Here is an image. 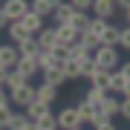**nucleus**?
<instances>
[{"label": "nucleus", "instance_id": "1", "mask_svg": "<svg viewBox=\"0 0 130 130\" xmlns=\"http://www.w3.org/2000/svg\"><path fill=\"white\" fill-rule=\"evenodd\" d=\"M93 58H95V67L104 70V72H116L121 67V55H119L116 46H98L93 52Z\"/></svg>", "mask_w": 130, "mask_h": 130}, {"label": "nucleus", "instance_id": "2", "mask_svg": "<svg viewBox=\"0 0 130 130\" xmlns=\"http://www.w3.org/2000/svg\"><path fill=\"white\" fill-rule=\"evenodd\" d=\"M9 101L14 107H20V110H26V107L35 101V87L32 84H23V87H18V90H9Z\"/></svg>", "mask_w": 130, "mask_h": 130}, {"label": "nucleus", "instance_id": "3", "mask_svg": "<svg viewBox=\"0 0 130 130\" xmlns=\"http://www.w3.org/2000/svg\"><path fill=\"white\" fill-rule=\"evenodd\" d=\"M35 41H38V49L41 52H55L61 43H58V35H55V26H43L41 32L35 35Z\"/></svg>", "mask_w": 130, "mask_h": 130}, {"label": "nucleus", "instance_id": "4", "mask_svg": "<svg viewBox=\"0 0 130 130\" xmlns=\"http://www.w3.org/2000/svg\"><path fill=\"white\" fill-rule=\"evenodd\" d=\"M26 12H29V3H26V0H6V3H3V14H6L9 23H18Z\"/></svg>", "mask_w": 130, "mask_h": 130}, {"label": "nucleus", "instance_id": "5", "mask_svg": "<svg viewBox=\"0 0 130 130\" xmlns=\"http://www.w3.org/2000/svg\"><path fill=\"white\" fill-rule=\"evenodd\" d=\"M55 121H58V130H75V127H81L75 107H64V110L55 116Z\"/></svg>", "mask_w": 130, "mask_h": 130}, {"label": "nucleus", "instance_id": "6", "mask_svg": "<svg viewBox=\"0 0 130 130\" xmlns=\"http://www.w3.org/2000/svg\"><path fill=\"white\" fill-rule=\"evenodd\" d=\"M90 12H93V18L110 23V18L116 14V0H93V9Z\"/></svg>", "mask_w": 130, "mask_h": 130}, {"label": "nucleus", "instance_id": "7", "mask_svg": "<svg viewBox=\"0 0 130 130\" xmlns=\"http://www.w3.org/2000/svg\"><path fill=\"white\" fill-rule=\"evenodd\" d=\"M18 61H20V55H18V46L14 43H0V67L3 70H14Z\"/></svg>", "mask_w": 130, "mask_h": 130}, {"label": "nucleus", "instance_id": "8", "mask_svg": "<svg viewBox=\"0 0 130 130\" xmlns=\"http://www.w3.org/2000/svg\"><path fill=\"white\" fill-rule=\"evenodd\" d=\"M119 41H121V26L107 23V29L101 32V38H98V43H101V46H116L119 49Z\"/></svg>", "mask_w": 130, "mask_h": 130}, {"label": "nucleus", "instance_id": "9", "mask_svg": "<svg viewBox=\"0 0 130 130\" xmlns=\"http://www.w3.org/2000/svg\"><path fill=\"white\" fill-rule=\"evenodd\" d=\"M55 35H58V43H61V46H72V43H78V32H75L70 23L55 26Z\"/></svg>", "mask_w": 130, "mask_h": 130}, {"label": "nucleus", "instance_id": "10", "mask_svg": "<svg viewBox=\"0 0 130 130\" xmlns=\"http://www.w3.org/2000/svg\"><path fill=\"white\" fill-rule=\"evenodd\" d=\"M14 70H18V72L26 78V84H32V78H35V75H41V70H38V61H32V58H20Z\"/></svg>", "mask_w": 130, "mask_h": 130}, {"label": "nucleus", "instance_id": "11", "mask_svg": "<svg viewBox=\"0 0 130 130\" xmlns=\"http://www.w3.org/2000/svg\"><path fill=\"white\" fill-rule=\"evenodd\" d=\"M23 113H26V119H29V121H41L43 116H49V113H52V107H49V104H43V101H38V98H35V101L29 104V107H26Z\"/></svg>", "mask_w": 130, "mask_h": 130}, {"label": "nucleus", "instance_id": "12", "mask_svg": "<svg viewBox=\"0 0 130 130\" xmlns=\"http://www.w3.org/2000/svg\"><path fill=\"white\" fill-rule=\"evenodd\" d=\"M55 6H58V0H35V3H29V12L43 20L46 14H55Z\"/></svg>", "mask_w": 130, "mask_h": 130}, {"label": "nucleus", "instance_id": "13", "mask_svg": "<svg viewBox=\"0 0 130 130\" xmlns=\"http://www.w3.org/2000/svg\"><path fill=\"white\" fill-rule=\"evenodd\" d=\"M119 104H121V98H116V95H107L104 98V104L98 107V116H104L107 121H113L119 116Z\"/></svg>", "mask_w": 130, "mask_h": 130}, {"label": "nucleus", "instance_id": "14", "mask_svg": "<svg viewBox=\"0 0 130 130\" xmlns=\"http://www.w3.org/2000/svg\"><path fill=\"white\" fill-rule=\"evenodd\" d=\"M41 84H46V87H61V84H64L67 78H64V72H61V67H52V70H46V72H41Z\"/></svg>", "mask_w": 130, "mask_h": 130}, {"label": "nucleus", "instance_id": "15", "mask_svg": "<svg viewBox=\"0 0 130 130\" xmlns=\"http://www.w3.org/2000/svg\"><path fill=\"white\" fill-rule=\"evenodd\" d=\"M75 113H78L81 127H84V124H93V121H95V107H90L87 101H78V104H75Z\"/></svg>", "mask_w": 130, "mask_h": 130}, {"label": "nucleus", "instance_id": "16", "mask_svg": "<svg viewBox=\"0 0 130 130\" xmlns=\"http://www.w3.org/2000/svg\"><path fill=\"white\" fill-rule=\"evenodd\" d=\"M35 61H38V70H41V72L52 70V67H61V58L55 55V52H41V55H38Z\"/></svg>", "mask_w": 130, "mask_h": 130}, {"label": "nucleus", "instance_id": "17", "mask_svg": "<svg viewBox=\"0 0 130 130\" xmlns=\"http://www.w3.org/2000/svg\"><path fill=\"white\" fill-rule=\"evenodd\" d=\"M35 98L52 107V104H55V98H58V90H55V87H46V84H41V87H35Z\"/></svg>", "mask_w": 130, "mask_h": 130}, {"label": "nucleus", "instance_id": "18", "mask_svg": "<svg viewBox=\"0 0 130 130\" xmlns=\"http://www.w3.org/2000/svg\"><path fill=\"white\" fill-rule=\"evenodd\" d=\"M6 35H9V41L14 43V46H18V43H23V41H29V38H32V35H29L26 29L20 26V23H9V29H6Z\"/></svg>", "mask_w": 130, "mask_h": 130}, {"label": "nucleus", "instance_id": "19", "mask_svg": "<svg viewBox=\"0 0 130 130\" xmlns=\"http://www.w3.org/2000/svg\"><path fill=\"white\" fill-rule=\"evenodd\" d=\"M18 55L20 58H38V55H41V49H38V41H35V38H29V41H23V43H18Z\"/></svg>", "mask_w": 130, "mask_h": 130}, {"label": "nucleus", "instance_id": "20", "mask_svg": "<svg viewBox=\"0 0 130 130\" xmlns=\"http://www.w3.org/2000/svg\"><path fill=\"white\" fill-rule=\"evenodd\" d=\"M104 98H107V93H104V90H95V87H90L87 93L81 95V101H87L90 107H95V110H98V107L104 104Z\"/></svg>", "mask_w": 130, "mask_h": 130}, {"label": "nucleus", "instance_id": "21", "mask_svg": "<svg viewBox=\"0 0 130 130\" xmlns=\"http://www.w3.org/2000/svg\"><path fill=\"white\" fill-rule=\"evenodd\" d=\"M90 20H93V14H78V12H72V18H70V26H72L78 35H84V32L90 29Z\"/></svg>", "mask_w": 130, "mask_h": 130}, {"label": "nucleus", "instance_id": "22", "mask_svg": "<svg viewBox=\"0 0 130 130\" xmlns=\"http://www.w3.org/2000/svg\"><path fill=\"white\" fill-rule=\"evenodd\" d=\"M87 58H90V52L84 49L81 43H72V46H67V61H75V64L81 67V64H84Z\"/></svg>", "mask_w": 130, "mask_h": 130}, {"label": "nucleus", "instance_id": "23", "mask_svg": "<svg viewBox=\"0 0 130 130\" xmlns=\"http://www.w3.org/2000/svg\"><path fill=\"white\" fill-rule=\"evenodd\" d=\"M90 87H95V90H104L107 93V84H110V72H104V70H95L93 75H90Z\"/></svg>", "mask_w": 130, "mask_h": 130}, {"label": "nucleus", "instance_id": "24", "mask_svg": "<svg viewBox=\"0 0 130 130\" xmlns=\"http://www.w3.org/2000/svg\"><path fill=\"white\" fill-rule=\"evenodd\" d=\"M61 72H64V78H67V81H70V78H72V81H78V78H81V67L75 64V61H67V58L61 61Z\"/></svg>", "mask_w": 130, "mask_h": 130}, {"label": "nucleus", "instance_id": "25", "mask_svg": "<svg viewBox=\"0 0 130 130\" xmlns=\"http://www.w3.org/2000/svg\"><path fill=\"white\" fill-rule=\"evenodd\" d=\"M52 18L58 20V26H61V23H70V18H72V6H70V3H61V0H58L55 14H52Z\"/></svg>", "mask_w": 130, "mask_h": 130}, {"label": "nucleus", "instance_id": "26", "mask_svg": "<svg viewBox=\"0 0 130 130\" xmlns=\"http://www.w3.org/2000/svg\"><path fill=\"white\" fill-rule=\"evenodd\" d=\"M29 124V119H26V113L20 110V113H12V119H9V124H6V130H26Z\"/></svg>", "mask_w": 130, "mask_h": 130}, {"label": "nucleus", "instance_id": "27", "mask_svg": "<svg viewBox=\"0 0 130 130\" xmlns=\"http://www.w3.org/2000/svg\"><path fill=\"white\" fill-rule=\"evenodd\" d=\"M78 43H81V46H84V49L90 52V55H93V52H95L98 46H101V43H98V38H95V35H90V32L78 35Z\"/></svg>", "mask_w": 130, "mask_h": 130}, {"label": "nucleus", "instance_id": "28", "mask_svg": "<svg viewBox=\"0 0 130 130\" xmlns=\"http://www.w3.org/2000/svg\"><path fill=\"white\" fill-rule=\"evenodd\" d=\"M23 84H26V78H23V75H20L18 70H9V72H6V84H3V87L18 90V87H23Z\"/></svg>", "mask_w": 130, "mask_h": 130}, {"label": "nucleus", "instance_id": "29", "mask_svg": "<svg viewBox=\"0 0 130 130\" xmlns=\"http://www.w3.org/2000/svg\"><path fill=\"white\" fill-rule=\"evenodd\" d=\"M12 113H14V110H12V104H9V101H3V104H0V127H3V130H6V124H9Z\"/></svg>", "mask_w": 130, "mask_h": 130}, {"label": "nucleus", "instance_id": "30", "mask_svg": "<svg viewBox=\"0 0 130 130\" xmlns=\"http://www.w3.org/2000/svg\"><path fill=\"white\" fill-rule=\"evenodd\" d=\"M104 29H107V20L93 18V20H90V29H87V32H90V35H95V38H101V32H104Z\"/></svg>", "mask_w": 130, "mask_h": 130}, {"label": "nucleus", "instance_id": "31", "mask_svg": "<svg viewBox=\"0 0 130 130\" xmlns=\"http://www.w3.org/2000/svg\"><path fill=\"white\" fill-rule=\"evenodd\" d=\"M35 124H38V130H58V121H55L52 113H49V116H43L41 121H35Z\"/></svg>", "mask_w": 130, "mask_h": 130}, {"label": "nucleus", "instance_id": "32", "mask_svg": "<svg viewBox=\"0 0 130 130\" xmlns=\"http://www.w3.org/2000/svg\"><path fill=\"white\" fill-rule=\"evenodd\" d=\"M95 70H98V67H95V58L90 55V58H87V61L81 64V78H90V75H93Z\"/></svg>", "mask_w": 130, "mask_h": 130}, {"label": "nucleus", "instance_id": "33", "mask_svg": "<svg viewBox=\"0 0 130 130\" xmlns=\"http://www.w3.org/2000/svg\"><path fill=\"white\" fill-rule=\"evenodd\" d=\"M119 98H121V95H119ZM119 116L130 121V98H121V104H119Z\"/></svg>", "mask_w": 130, "mask_h": 130}, {"label": "nucleus", "instance_id": "34", "mask_svg": "<svg viewBox=\"0 0 130 130\" xmlns=\"http://www.w3.org/2000/svg\"><path fill=\"white\" fill-rule=\"evenodd\" d=\"M119 46L130 52V26H124V29H121V41H119Z\"/></svg>", "mask_w": 130, "mask_h": 130}, {"label": "nucleus", "instance_id": "35", "mask_svg": "<svg viewBox=\"0 0 130 130\" xmlns=\"http://www.w3.org/2000/svg\"><path fill=\"white\" fill-rule=\"evenodd\" d=\"M116 12H130V0H119V3H116Z\"/></svg>", "mask_w": 130, "mask_h": 130}, {"label": "nucleus", "instance_id": "36", "mask_svg": "<svg viewBox=\"0 0 130 130\" xmlns=\"http://www.w3.org/2000/svg\"><path fill=\"white\" fill-rule=\"evenodd\" d=\"M93 130H119V127L113 124V121H101V124H95Z\"/></svg>", "mask_w": 130, "mask_h": 130}, {"label": "nucleus", "instance_id": "37", "mask_svg": "<svg viewBox=\"0 0 130 130\" xmlns=\"http://www.w3.org/2000/svg\"><path fill=\"white\" fill-rule=\"evenodd\" d=\"M119 72H121V75H124V78L130 81V61H127V64H121V67H119Z\"/></svg>", "mask_w": 130, "mask_h": 130}, {"label": "nucleus", "instance_id": "38", "mask_svg": "<svg viewBox=\"0 0 130 130\" xmlns=\"http://www.w3.org/2000/svg\"><path fill=\"white\" fill-rule=\"evenodd\" d=\"M121 98H130V81L124 84V90H121Z\"/></svg>", "mask_w": 130, "mask_h": 130}, {"label": "nucleus", "instance_id": "39", "mask_svg": "<svg viewBox=\"0 0 130 130\" xmlns=\"http://www.w3.org/2000/svg\"><path fill=\"white\" fill-rule=\"evenodd\" d=\"M6 72H9V70H3V67H0V84H6ZM6 90V87H3Z\"/></svg>", "mask_w": 130, "mask_h": 130}, {"label": "nucleus", "instance_id": "40", "mask_svg": "<svg viewBox=\"0 0 130 130\" xmlns=\"http://www.w3.org/2000/svg\"><path fill=\"white\" fill-rule=\"evenodd\" d=\"M3 101H9V98H6V90H3V84H0V104Z\"/></svg>", "mask_w": 130, "mask_h": 130}, {"label": "nucleus", "instance_id": "41", "mask_svg": "<svg viewBox=\"0 0 130 130\" xmlns=\"http://www.w3.org/2000/svg\"><path fill=\"white\" fill-rule=\"evenodd\" d=\"M26 130H38V124H35V121H29V124H26Z\"/></svg>", "mask_w": 130, "mask_h": 130}, {"label": "nucleus", "instance_id": "42", "mask_svg": "<svg viewBox=\"0 0 130 130\" xmlns=\"http://www.w3.org/2000/svg\"><path fill=\"white\" fill-rule=\"evenodd\" d=\"M124 18H127V26H130V12H127V14H124Z\"/></svg>", "mask_w": 130, "mask_h": 130}, {"label": "nucleus", "instance_id": "43", "mask_svg": "<svg viewBox=\"0 0 130 130\" xmlns=\"http://www.w3.org/2000/svg\"><path fill=\"white\" fill-rule=\"evenodd\" d=\"M75 130H84V127H75Z\"/></svg>", "mask_w": 130, "mask_h": 130}, {"label": "nucleus", "instance_id": "44", "mask_svg": "<svg viewBox=\"0 0 130 130\" xmlns=\"http://www.w3.org/2000/svg\"><path fill=\"white\" fill-rule=\"evenodd\" d=\"M0 6H3V3H0Z\"/></svg>", "mask_w": 130, "mask_h": 130}, {"label": "nucleus", "instance_id": "45", "mask_svg": "<svg viewBox=\"0 0 130 130\" xmlns=\"http://www.w3.org/2000/svg\"><path fill=\"white\" fill-rule=\"evenodd\" d=\"M0 130H3V127H0Z\"/></svg>", "mask_w": 130, "mask_h": 130}]
</instances>
